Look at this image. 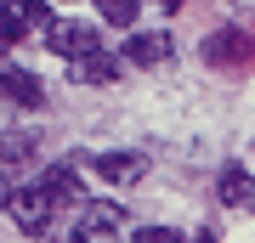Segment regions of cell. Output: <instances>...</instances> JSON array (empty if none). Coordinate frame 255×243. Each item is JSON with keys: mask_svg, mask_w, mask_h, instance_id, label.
Here are the masks:
<instances>
[{"mask_svg": "<svg viewBox=\"0 0 255 243\" xmlns=\"http://www.w3.org/2000/svg\"><path fill=\"white\" fill-rule=\"evenodd\" d=\"M204 63L210 68H250L255 63V34L250 28H216V34L204 40Z\"/></svg>", "mask_w": 255, "mask_h": 243, "instance_id": "1", "label": "cell"}, {"mask_svg": "<svg viewBox=\"0 0 255 243\" xmlns=\"http://www.w3.org/2000/svg\"><path fill=\"white\" fill-rule=\"evenodd\" d=\"M6 198H11V187H6V181H0V209H6Z\"/></svg>", "mask_w": 255, "mask_h": 243, "instance_id": "16", "label": "cell"}, {"mask_svg": "<svg viewBox=\"0 0 255 243\" xmlns=\"http://www.w3.org/2000/svg\"><path fill=\"white\" fill-rule=\"evenodd\" d=\"M40 187L51 192V204H57V209H74V204L85 198V187H80V170H74V159H63V164H51Z\"/></svg>", "mask_w": 255, "mask_h": 243, "instance_id": "7", "label": "cell"}, {"mask_svg": "<svg viewBox=\"0 0 255 243\" xmlns=\"http://www.w3.org/2000/svg\"><path fill=\"white\" fill-rule=\"evenodd\" d=\"M97 11H102V23H108V28H136L142 0H97Z\"/></svg>", "mask_w": 255, "mask_h": 243, "instance_id": "11", "label": "cell"}, {"mask_svg": "<svg viewBox=\"0 0 255 243\" xmlns=\"http://www.w3.org/2000/svg\"><path fill=\"white\" fill-rule=\"evenodd\" d=\"M46 45L74 63V57H85V51H102V34L85 28V23H74V17H57V23H46Z\"/></svg>", "mask_w": 255, "mask_h": 243, "instance_id": "3", "label": "cell"}, {"mask_svg": "<svg viewBox=\"0 0 255 243\" xmlns=\"http://www.w3.org/2000/svg\"><path fill=\"white\" fill-rule=\"evenodd\" d=\"M187 243H216V232H199V238H187Z\"/></svg>", "mask_w": 255, "mask_h": 243, "instance_id": "14", "label": "cell"}, {"mask_svg": "<svg viewBox=\"0 0 255 243\" xmlns=\"http://www.w3.org/2000/svg\"><path fill=\"white\" fill-rule=\"evenodd\" d=\"M119 221H125V209H114V204H97V198L74 204V232L80 238H108V232H119Z\"/></svg>", "mask_w": 255, "mask_h": 243, "instance_id": "6", "label": "cell"}, {"mask_svg": "<svg viewBox=\"0 0 255 243\" xmlns=\"http://www.w3.org/2000/svg\"><path fill=\"white\" fill-rule=\"evenodd\" d=\"M6 209L17 215V226H23V232H46V226H51V209H57V204H51V192L34 181V187H11Z\"/></svg>", "mask_w": 255, "mask_h": 243, "instance_id": "2", "label": "cell"}, {"mask_svg": "<svg viewBox=\"0 0 255 243\" xmlns=\"http://www.w3.org/2000/svg\"><path fill=\"white\" fill-rule=\"evenodd\" d=\"M216 198L227 204V209H250L255 204V181H250L244 164H227V170L216 175Z\"/></svg>", "mask_w": 255, "mask_h": 243, "instance_id": "9", "label": "cell"}, {"mask_svg": "<svg viewBox=\"0 0 255 243\" xmlns=\"http://www.w3.org/2000/svg\"><path fill=\"white\" fill-rule=\"evenodd\" d=\"M34 147H40L34 130H6L0 136V159H34Z\"/></svg>", "mask_w": 255, "mask_h": 243, "instance_id": "12", "label": "cell"}, {"mask_svg": "<svg viewBox=\"0 0 255 243\" xmlns=\"http://www.w3.org/2000/svg\"><path fill=\"white\" fill-rule=\"evenodd\" d=\"M0 96L17 102V108H40V96H46V90H40V80H34L28 68L6 63V68H0Z\"/></svg>", "mask_w": 255, "mask_h": 243, "instance_id": "8", "label": "cell"}, {"mask_svg": "<svg viewBox=\"0 0 255 243\" xmlns=\"http://www.w3.org/2000/svg\"><path fill=\"white\" fill-rule=\"evenodd\" d=\"M130 243H182V232H176V226H136Z\"/></svg>", "mask_w": 255, "mask_h": 243, "instance_id": "13", "label": "cell"}, {"mask_svg": "<svg viewBox=\"0 0 255 243\" xmlns=\"http://www.w3.org/2000/svg\"><path fill=\"white\" fill-rule=\"evenodd\" d=\"M91 170L108 181V187H136V181L147 175V159L136 153V147H114V153H102L91 159Z\"/></svg>", "mask_w": 255, "mask_h": 243, "instance_id": "4", "label": "cell"}, {"mask_svg": "<svg viewBox=\"0 0 255 243\" xmlns=\"http://www.w3.org/2000/svg\"><path fill=\"white\" fill-rule=\"evenodd\" d=\"M170 51H176V40H170V28H136V34L125 40V63H136V68H153V63H170Z\"/></svg>", "mask_w": 255, "mask_h": 243, "instance_id": "5", "label": "cell"}, {"mask_svg": "<svg viewBox=\"0 0 255 243\" xmlns=\"http://www.w3.org/2000/svg\"><path fill=\"white\" fill-rule=\"evenodd\" d=\"M182 6H187V0H164V11H182Z\"/></svg>", "mask_w": 255, "mask_h": 243, "instance_id": "15", "label": "cell"}, {"mask_svg": "<svg viewBox=\"0 0 255 243\" xmlns=\"http://www.w3.org/2000/svg\"><path fill=\"white\" fill-rule=\"evenodd\" d=\"M74 80H85V85H114V80H119V57H102V51L74 57Z\"/></svg>", "mask_w": 255, "mask_h": 243, "instance_id": "10", "label": "cell"}]
</instances>
